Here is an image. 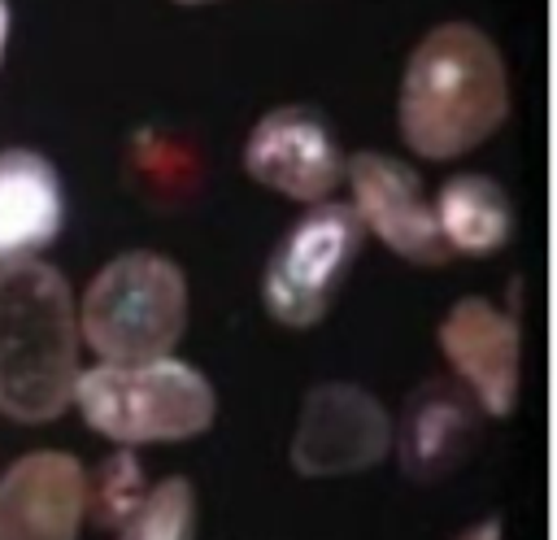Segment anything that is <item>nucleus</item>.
I'll use <instances>...</instances> for the list:
<instances>
[{"label":"nucleus","mask_w":557,"mask_h":540,"mask_svg":"<svg viewBox=\"0 0 557 540\" xmlns=\"http://www.w3.org/2000/svg\"><path fill=\"white\" fill-rule=\"evenodd\" d=\"M509 78L500 48L470 22H444L409 52L396 122L400 139L426 161H453L500 131Z\"/></svg>","instance_id":"1"},{"label":"nucleus","mask_w":557,"mask_h":540,"mask_svg":"<svg viewBox=\"0 0 557 540\" xmlns=\"http://www.w3.org/2000/svg\"><path fill=\"white\" fill-rule=\"evenodd\" d=\"M78 348L65 274L39 257L0 266V409L17 422H52L74 396Z\"/></svg>","instance_id":"2"},{"label":"nucleus","mask_w":557,"mask_h":540,"mask_svg":"<svg viewBox=\"0 0 557 540\" xmlns=\"http://www.w3.org/2000/svg\"><path fill=\"white\" fill-rule=\"evenodd\" d=\"M70 401L91 431L126 449L191 440L209 431L218 414L209 379L170 353L148 361H96L91 370H78Z\"/></svg>","instance_id":"3"},{"label":"nucleus","mask_w":557,"mask_h":540,"mask_svg":"<svg viewBox=\"0 0 557 540\" xmlns=\"http://www.w3.org/2000/svg\"><path fill=\"white\" fill-rule=\"evenodd\" d=\"M187 327L183 270L161 253L113 257L78 300V340L100 361L165 357Z\"/></svg>","instance_id":"4"},{"label":"nucleus","mask_w":557,"mask_h":540,"mask_svg":"<svg viewBox=\"0 0 557 540\" xmlns=\"http://www.w3.org/2000/svg\"><path fill=\"white\" fill-rule=\"evenodd\" d=\"M361 222L339 200H318L270 253L261 274V305L283 327H313L331 309L348 266L361 253Z\"/></svg>","instance_id":"5"},{"label":"nucleus","mask_w":557,"mask_h":540,"mask_svg":"<svg viewBox=\"0 0 557 540\" xmlns=\"http://www.w3.org/2000/svg\"><path fill=\"white\" fill-rule=\"evenodd\" d=\"M344 179L352 187L348 209L357 213L366 235H379L392 253L418 266H444L453 257L413 165L387 152H352L344 157Z\"/></svg>","instance_id":"6"},{"label":"nucleus","mask_w":557,"mask_h":540,"mask_svg":"<svg viewBox=\"0 0 557 540\" xmlns=\"http://www.w3.org/2000/svg\"><path fill=\"white\" fill-rule=\"evenodd\" d=\"M392 449V422L383 405L352 383H318L305 392L292 466L309 479L352 475L374 466Z\"/></svg>","instance_id":"7"},{"label":"nucleus","mask_w":557,"mask_h":540,"mask_svg":"<svg viewBox=\"0 0 557 540\" xmlns=\"http://www.w3.org/2000/svg\"><path fill=\"white\" fill-rule=\"evenodd\" d=\"M244 170L261 187L283 192L287 200L318 205L331 200V192L344 183V152L322 113L305 105H283L252 126L244 144Z\"/></svg>","instance_id":"8"},{"label":"nucleus","mask_w":557,"mask_h":540,"mask_svg":"<svg viewBox=\"0 0 557 540\" xmlns=\"http://www.w3.org/2000/svg\"><path fill=\"white\" fill-rule=\"evenodd\" d=\"M440 353L466 383L470 401L505 418L518 401V322L483 296L457 300L440 322Z\"/></svg>","instance_id":"9"},{"label":"nucleus","mask_w":557,"mask_h":540,"mask_svg":"<svg viewBox=\"0 0 557 540\" xmlns=\"http://www.w3.org/2000/svg\"><path fill=\"white\" fill-rule=\"evenodd\" d=\"M87 470L78 457L39 449L0 475V540H78Z\"/></svg>","instance_id":"10"},{"label":"nucleus","mask_w":557,"mask_h":540,"mask_svg":"<svg viewBox=\"0 0 557 540\" xmlns=\"http://www.w3.org/2000/svg\"><path fill=\"white\" fill-rule=\"evenodd\" d=\"M65 222V192L44 152H0V266L39 257Z\"/></svg>","instance_id":"11"},{"label":"nucleus","mask_w":557,"mask_h":540,"mask_svg":"<svg viewBox=\"0 0 557 540\" xmlns=\"http://www.w3.org/2000/svg\"><path fill=\"white\" fill-rule=\"evenodd\" d=\"M474 440V405L453 383H422L400 422V462L413 479L448 475Z\"/></svg>","instance_id":"12"},{"label":"nucleus","mask_w":557,"mask_h":540,"mask_svg":"<svg viewBox=\"0 0 557 540\" xmlns=\"http://www.w3.org/2000/svg\"><path fill=\"white\" fill-rule=\"evenodd\" d=\"M435 209V226L448 244V253H496L509 244L513 235V205L505 196V187L487 174H453L440 187Z\"/></svg>","instance_id":"13"},{"label":"nucleus","mask_w":557,"mask_h":540,"mask_svg":"<svg viewBox=\"0 0 557 540\" xmlns=\"http://www.w3.org/2000/svg\"><path fill=\"white\" fill-rule=\"evenodd\" d=\"M148 496V483H144V466L139 457L122 444L117 453H109L91 475H87V501H83V518H91L96 527H122L139 501Z\"/></svg>","instance_id":"14"},{"label":"nucleus","mask_w":557,"mask_h":540,"mask_svg":"<svg viewBox=\"0 0 557 540\" xmlns=\"http://www.w3.org/2000/svg\"><path fill=\"white\" fill-rule=\"evenodd\" d=\"M117 540H196V492L187 479H161L117 527Z\"/></svg>","instance_id":"15"},{"label":"nucleus","mask_w":557,"mask_h":540,"mask_svg":"<svg viewBox=\"0 0 557 540\" xmlns=\"http://www.w3.org/2000/svg\"><path fill=\"white\" fill-rule=\"evenodd\" d=\"M457 540H500V518H483V523H474L470 531H461Z\"/></svg>","instance_id":"16"},{"label":"nucleus","mask_w":557,"mask_h":540,"mask_svg":"<svg viewBox=\"0 0 557 540\" xmlns=\"http://www.w3.org/2000/svg\"><path fill=\"white\" fill-rule=\"evenodd\" d=\"M4 48H9V0H0V65H4Z\"/></svg>","instance_id":"17"},{"label":"nucleus","mask_w":557,"mask_h":540,"mask_svg":"<svg viewBox=\"0 0 557 540\" xmlns=\"http://www.w3.org/2000/svg\"><path fill=\"white\" fill-rule=\"evenodd\" d=\"M178 4H209V0H178Z\"/></svg>","instance_id":"18"}]
</instances>
